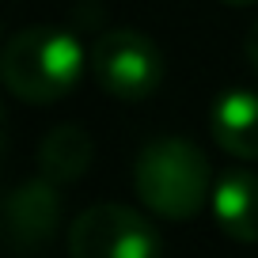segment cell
Here are the masks:
<instances>
[{
	"mask_svg": "<svg viewBox=\"0 0 258 258\" xmlns=\"http://www.w3.org/2000/svg\"><path fill=\"white\" fill-rule=\"evenodd\" d=\"M137 198L167 220H190L202 213L213 190V167L205 152L186 137H156L133 163Z\"/></svg>",
	"mask_w": 258,
	"mask_h": 258,
	"instance_id": "1",
	"label": "cell"
},
{
	"mask_svg": "<svg viewBox=\"0 0 258 258\" xmlns=\"http://www.w3.org/2000/svg\"><path fill=\"white\" fill-rule=\"evenodd\" d=\"M84 57L80 42L61 27H23L0 53L4 88L23 103H57L76 88Z\"/></svg>",
	"mask_w": 258,
	"mask_h": 258,
	"instance_id": "2",
	"label": "cell"
},
{
	"mask_svg": "<svg viewBox=\"0 0 258 258\" xmlns=\"http://www.w3.org/2000/svg\"><path fill=\"white\" fill-rule=\"evenodd\" d=\"M73 258H160V235L129 205L103 202L84 209L69 228Z\"/></svg>",
	"mask_w": 258,
	"mask_h": 258,
	"instance_id": "3",
	"label": "cell"
},
{
	"mask_svg": "<svg viewBox=\"0 0 258 258\" xmlns=\"http://www.w3.org/2000/svg\"><path fill=\"white\" fill-rule=\"evenodd\" d=\"M91 76L103 91L114 99H145L160 88L163 80V61L152 38L141 31H106L95 38L88 53Z\"/></svg>",
	"mask_w": 258,
	"mask_h": 258,
	"instance_id": "4",
	"label": "cell"
},
{
	"mask_svg": "<svg viewBox=\"0 0 258 258\" xmlns=\"http://www.w3.org/2000/svg\"><path fill=\"white\" fill-rule=\"evenodd\" d=\"M57 224H61V198H57V182L46 175L31 178V182L16 186L4 202V235H8L12 250L31 254V250L46 247L53 239Z\"/></svg>",
	"mask_w": 258,
	"mask_h": 258,
	"instance_id": "5",
	"label": "cell"
},
{
	"mask_svg": "<svg viewBox=\"0 0 258 258\" xmlns=\"http://www.w3.org/2000/svg\"><path fill=\"white\" fill-rule=\"evenodd\" d=\"M213 217L235 243H258V175L224 171L213 182Z\"/></svg>",
	"mask_w": 258,
	"mask_h": 258,
	"instance_id": "6",
	"label": "cell"
},
{
	"mask_svg": "<svg viewBox=\"0 0 258 258\" xmlns=\"http://www.w3.org/2000/svg\"><path fill=\"white\" fill-rule=\"evenodd\" d=\"M209 129L228 156L258 160V95L247 88L224 91L209 110Z\"/></svg>",
	"mask_w": 258,
	"mask_h": 258,
	"instance_id": "7",
	"label": "cell"
},
{
	"mask_svg": "<svg viewBox=\"0 0 258 258\" xmlns=\"http://www.w3.org/2000/svg\"><path fill=\"white\" fill-rule=\"evenodd\" d=\"M95 160L91 133L80 125H57L38 145V171L49 182H76Z\"/></svg>",
	"mask_w": 258,
	"mask_h": 258,
	"instance_id": "8",
	"label": "cell"
},
{
	"mask_svg": "<svg viewBox=\"0 0 258 258\" xmlns=\"http://www.w3.org/2000/svg\"><path fill=\"white\" fill-rule=\"evenodd\" d=\"M243 49H247V61H250V64L258 69V23H254V27L247 31V46H243Z\"/></svg>",
	"mask_w": 258,
	"mask_h": 258,
	"instance_id": "9",
	"label": "cell"
},
{
	"mask_svg": "<svg viewBox=\"0 0 258 258\" xmlns=\"http://www.w3.org/2000/svg\"><path fill=\"white\" fill-rule=\"evenodd\" d=\"M220 4H228V8H247V4H254V0H220Z\"/></svg>",
	"mask_w": 258,
	"mask_h": 258,
	"instance_id": "10",
	"label": "cell"
}]
</instances>
